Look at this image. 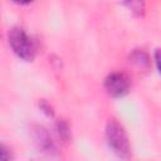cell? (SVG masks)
<instances>
[{
    "label": "cell",
    "instance_id": "7a4b0ae2",
    "mask_svg": "<svg viewBox=\"0 0 161 161\" xmlns=\"http://www.w3.org/2000/svg\"><path fill=\"white\" fill-rule=\"evenodd\" d=\"M9 44L13 52L20 59L25 62H33L36 55V45L31 36H29L24 29L15 26L9 30Z\"/></svg>",
    "mask_w": 161,
    "mask_h": 161
},
{
    "label": "cell",
    "instance_id": "277c9868",
    "mask_svg": "<svg viewBox=\"0 0 161 161\" xmlns=\"http://www.w3.org/2000/svg\"><path fill=\"white\" fill-rule=\"evenodd\" d=\"M34 142L36 143V146L43 150V151H50L53 150V143L52 140L48 135V132L43 128V127H36L34 130Z\"/></svg>",
    "mask_w": 161,
    "mask_h": 161
},
{
    "label": "cell",
    "instance_id": "3957f363",
    "mask_svg": "<svg viewBox=\"0 0 161 161\" xmlns=\"http://www.w3.org/2000/svg\"><path fill=\"white\" fill-rule=\"evenodd\" d=\"M104 88L109 96L119 98V97H125L130 92L131 82L125 73L113 72L108 74L107 78L104 79Z\"/></svg>",
    "mask_w": 161,
    "mask_h": 161
},
{
    "label": "cell",
    "instance_id": "52a82bcc",
    "mask_svg": "<svg viewBox=\"0 0 161 161\" xmlns=\"http://www.w3.org/2000/svg\"><path fill=\"white\" fill-rule=\"evenodd\" d=\"M155 63H156V67H157L158 73L161 74V48H158V49L155 50Z\"/></svg>",
    "mask_w": 161,
    "mask_h": 161
},
{
    "label": "cell",
    "instance_id": "8992f818",
    "mask_svg": "<svg viewBox=\"0 0 161 161\" xmlns=\"http://www.w3.org/2000/svg\"><path fill=\"white\" fill-rule=\"evenodd\" d=\"M131 59L133 63L138 64L140 67H146L148 65V57L146 55V53H143L142 50H136L132 53Z\"/></svg>",
    "mask_w": 161,
    "mask_h": 161
},
{
    "label": "cell",
    "instance_id": "ba28073f",
    "mask_svg": "<svg viewBox=\"0 0 161 161\" xmlns=\"http://www.w3.org/2000/svg\"><path fill=\"white\" fill-rule=\"evenodd\" d=\"M40 108H42L43 112L47 113L48 116H53V108H52L45 101H42V102H40Z\"/></svg>",
    "mask_w": 161,
    "mask_h": 161
},
{
    "label": "cell",
    "instance_id": "5b68a950",
    "mask_svg": "<svg viewBox=\"0 0 161 161\" xmlns=\"http://www.w3.org/2000/svg\"><path fill=\"white\" fill-rule=\"evenodd\" d=\"M122 4L135 15V16H143L146 11V3L145 0H121Z\"/></svg>",
    "mask_w": 161,
    "mask_h": 161
},
{
    "label": "cell",
    "instance_id": "6da1fadb",
    "mask_svg": "<svg viewBox=\"0 0 161 161\" xmlns=\"http://www.w3.org/2000/svg\"><path fill=\"white\" fill-rule=\"evenodd\" d=\"M106 140L112 152L119 158H128L131 155L130 142L125 128L116 119H109L106 125Z\"/></svg>",
    "mask_w": 161,
    "mask_h": 161
},
{
    "label": "cell",
    "instance_id": "9c48e42d",
    "mask_svg": "<svg viewBox=\"0 0 161 161\" xmlns=\"http://www.w3.org/2000/svg\"><path fill=\"white\" fill-rule=\"evenodd\" d=\"M13 1L16 3V4H19V5H28V4L33 3L34 0H13Z\"/></svg>",
    "mask_w": 161,
    "mask_h": 161
}]
</instances>
